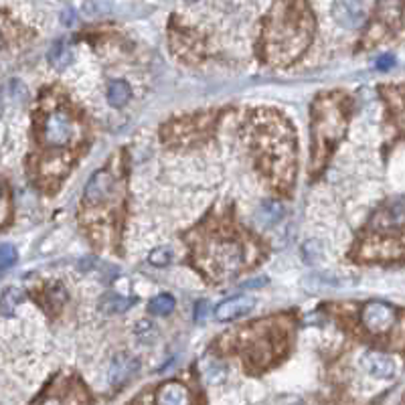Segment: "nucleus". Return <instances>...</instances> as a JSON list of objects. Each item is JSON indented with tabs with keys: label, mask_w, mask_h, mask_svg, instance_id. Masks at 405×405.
<instances>
[{
	"label": "nucleus",
	"mask_w": 405,
	"mask_h": 405,
	"mask_svg": "<svg viewBox=\"0 0 405 405\" xmlns=\"http://www.w3.org/2000/svg\"><path fill=\"white\" fill-rule=\"evenodd\" d=\"M30 140L35 152L28 158V177L41 191L55 193L89 146V128L82 108L63 89H45L35 108Z\"/></svg>",
	"instance_id": "obj_1"
},
{
	"label": "nucleus",
	"mask_w": 405,
	"mask_h": 405,
	"mask_svg": "<svg viewBox=\"0 0 405 405\" xmlns=\"http://www.w3.org/2000/svg\"><path fill=\"white\" fill-rule=\"evenodd\" d=\"M184 241L191 266L211 284L238 278L262 260L260 239L227 217L207 215L184 235Z\"/></svg>",
	"instance_id": "obj_2"
},
{
	"label": "nucleus",
	"mask_w": 405,
	"mask_h": 405,
	"mask_svg": "<svg viewBox=\"0 0 405 405\" xmlns=\"http://www.w3.org/2000/svg\"><path fill=\"white\" fill-rule=\"evenodd\" d=\"M245 142L255 168L278 193H292L296 177V136L292 124L278 112L255 110L245 122Z\"/></svg>",
	"instance_id": "obj_3"
},
{
	"label": "nucleus",
	"mask_w": 405,
	"mask_h": 405,
	"mask_svg": "<svg viewBox=\"0 0 405 405\" xmlns=\"http://www.w3.org/2000/svg\"><path fill=\"white\" fill-rule=\"evenodd\" d=\"M314 33L316 21L308 0H274L262 21L260 61L272 67L292 65L306 53Z\"/></svg>",
	"instance_id": "obj_4"
},
{
	"label": "nucleus",
	"mask_w": 405,
	"mask_h": 405,
	"mask_svg": "<svg viewBox=\"0 0 405 405\" xmlns=\"http://www.w3.org/2000/svg\"><path fill=\"white\" fill-rule=\"evenodd\" d=\"M294 318L290 314L267 316L229 331L215 340V350L238 355L250 375H262L279 363L292 347Z\"/></svg>",
	"instance_id": "obj_5"
},
{
	"label": "nucleus",
	"mask_w": 405,
	"mask_h": 405,
	"mask_svg": "<svg viewBox=\"0 0 405 405\" xmlns=\"http://www.w3.org/2000/svg\"><path fill=\"white\" fill-rule=\"evenodd\" d=\"M126 170L112 165V160L96 170L84 191V201L79 209V223L87 233H91L94 245L104 248V231H122L126 215ZM116 243L112 239V245Z\"/></svg>",
	"instance_id": "obj_6"
},
{
	"label": "nucleus",
	"mask_w": 405,
	"mask_h": 405,
	"mask_svg": "<svg viewBox=\"0 0 405 405\" xmlns=\"http://www.w3.org/2000/svg\"><path fill=\"white\" fill-rule=\"evenodd\" d=\"M349 257L357 264L405 257V196L383 201L373 211Z\"/></svg>",
	"instance_id": "obj_7"
},
{
	"label": "nucleus",
	"mask_w": 405,
	"mask_h": 405,
	"mask_svg": "<svg viewBox=\"0 0 405 405\" xmlns=\"http://www.w3.org/2000/svg\"><path fill=\"white\" fill-rule=\"evenodd\" d=\"M353 113V99L345 91L318 94L312 104V174L326 167L345 138Z\"/></svg>",
	"instance_id": "obj_8"
},
{
	"label": "nucleus",
	"mask_w": 405,
	"mask_h": 405,
	"mask_svg": "<svg viewBox=\"0 0 405 405\" xmlns=\"http://www.w3.org/2000/svg\"><path fill=\"white\" fill-rule=\"evenodd\" d=\"M399 310L383 300L365 302L361 310H357L355 314V338L369 340V345H387V340L395 343V328L399 324Z\"/></svg>",
	"instance_id": "obj_9"
},
{
	"label": "nucleus",
	"mask_w": 405,
	"mask_h": 405,
	"mask_svg": "<svg viewBox=\"0 0 405 405\" xmlns=\"http://www.w3.org/2000/svg\"><path fill=\"white\" fill-rule=\"evenodd\" d=\"M333 18L343 28H359L367 21L365 6L361 0H335L333 4Z\"/></svg>",
	"instance_id": "obj_10"
},
{
	"label": "nucleus",
	"mask_w": 405,
	"mask_h": 405,
	"mask_svg": "<svg viewBox=\"0 0 405 405\" xmlns=\"http://www.w3.org/2000/svg\"><path fill=\"white\" fill-rule=\"evenodd\" d=\"M379 91L385 98L395 128L405 132V85H383L379 87Z\"/></svg>",
	"instance_id": "obj_11"
},
{
	"label": "nucleus",
	"mask_w": 405,
	"mask_h": 405,
	"mask_svg": "<svg viewBox=\"0 0 405 405\" xmlns=\"http://www.w3.org/2000/svg\"><path fill=\"white\" fill-rule=\"evenodd\" d=\"M255 306V300L252 296H235V298H229L221 302L219 306L215 308V318L219 322H231L241 318L243 314H248L250 310Z\"/></svg>",
	"instance_id": "obj_12"
},
{
	"label": "nucleus",
	"mask_w": 405,
	"mask_h": 405,
	"mask_svg": "<svg viewBox=\"0 0 405 405\" xmlns=\"http://www.w3.org/2000/svg\"><path fill=\"white\" fill-rule=\"evenodd\" d=\"M154 401L165 405L193 404V395L189 392V387L184 383H181V381H167V383H162L158 387Z\"/></svg>",
	"instance_id": "obj_13"
},
{
	"label": "nucleus",
	"mask_w": 405,
	"mask_h": 405,
	"mask_svg": "<svg viewBox=\"0 0 405 405\" xmlns=\"http://www.w3.org/2000/svg\"><path fill=\"white\" fill-rule=\"evenodd\" d=\"M363 367L369 375L377 379H392L395 375V363H393L392 357L377 353V350H371V353H365L363 355Z\"/></svg>",
	"instance_id": "obj_14"
},
{
	"label": "nucleus",
	"mask_w": 405,
	"mask_h": 405,
	"mask_svg": "<svg viewBox=\"0 0 405 405\" xmlns=\"http://www.w3.org/2000/svg\"><path fill=\"white\" fill-rule=\"evenodd\" d=\"M138 369V361L130 355H118L113 359L112 369H110V381L113 385H122L124 381L132 377Z\"/></svg>",
	"instance_id": "obj_15"
},
{
	"label": "nucleus",
	"mask_w": 405,
	"mask_h": 405,
	"mask_svg": "<svg viewBox=\"0 0 405 405\" xmlns=\"http://www.w3.org/2000/svg\"><path fill=\"white\" fill-rule=\"evenodd\" d=\"M47 59H49L51 67L65 70V67H70L71 63H73V51H71V47L65 41H57L55 45L49 49Z\"/></svg>",
	"instance_id": "obj_16"
},
{
	"label": "nucleus",
	"mask_w": 405,
	"mask_h": 405,
	"mask_svg": "<svg viewBox=\"0 0 405 405\" xmlns=\"http://www.w3.org/2000/svg\"><path fill=\"white\" fill-rule=\"evenodd\" d=\"M132 98V89L124 79H116L108 87V101L113 108H124Z\"/></svg>",
	"instance_id": "obj_17"
},
{
	"label": "nucleus",
	"mask_w": 405,
	"mask_h": 405,
	"mask_svg": "<svg viewBox=\"0 0 405 405\" xmlns=\"http://www.w3.org/2000/svg\"><path fill=\"white\" fill-rule=\"evenodd\" d=\"M132 304H134V298H124V296H118V294H108V296L101 300L99 308H101L104 312H108V314H122V312H126Z\"/></svg>",
	"instance_id": "obj_18"
},
{
	"label": "nucleus",
	"mask_w": 405,
	"mask_h": 405,
	"mask_svg": "<svg viewBox=\"0 0 405 405\" xmlns=\"http://www.w3.org/2000/svg\"><path fill=\"white\" fill-rule=\"evenodd\" d=\"M174 306H177V300L170 294H160L148 302V310L154 316H168L174 310Z\"/></svg>",
	"instance_id": "obj_19"
},
{
	"label": "nucleus",
	"mask_w": 405,
	"mask_h": 405,
	"mask_svg": "<svg viewBox=\"0 0 405 405\" xmlns=\"http://www.w3.org/2000/svg\"><path fill=\"white\" fill-rule=\"evenodd\" d=\"M65 300H67V292H65V288L63 286H51V288H47V302H45V312L47 310H59V308L65 304Z\"/></svg>",
	"instance_id": "obj_20"
},
{
	"label": "nucleus",
	"mask_w": 405,
	"mask_h": 405,
	"mask_svg": "<svg viewBox=\"0 0 405 405\" xmlns=\"http://www.w3.org/2000/svg\"><path fill=\"white\" fill-rule=\"evenodd\" d=\"M282 213H284V209H282V205H279L278 201H266L262 205V219L267 225L278 223L279 219H282Z\"/></svg>",
	"instance_id": "obj_21"
},
{
	"label": "nucleus",
	"mask_w": 405,
	"mask_h": 405,
	"mask_svg": "<svg viewBox=\"0 0 405 405\" xmlns=\"http://www.w3.org/2000/svg\"><path fill=\"white\" fill-rule=\"evenodd\" d=\"M21 300H23V296H21L18 290H14V288L4 290V294H2V310H4V314H11L14 308L18 306Z\"/></svg>",
	"instance_id": "obj_22"
},
{
	"label": "nucleus",
	"mask_w": 405,
	"mask_h": 405,
	"mask_svg": "<svg viewBox=\"0 0 405 405\" xmlns=\"http://www.w3.org/2000/svg\"><path fill=\"white\" fill-rule=\"evenodd\" d=\"M16 260H18V252H16V248L11 245V243H4V245L0 248V262H2V270L6 272L9 267L16 264Z\"/></svg>",
	"instance_id": "obj_23"
},
{
	"label": "nucleus",
	"mask_w": 405,
	"mask_h": 405,
	"mask_svg": "<svg viewBox=\"0 0 405 405\" xmlns=\"http://www.w3.org/2000/svg\"><path fill=\"white\" fill-rule=\"evenodd\" d=\"M170 260H172L170 248H158V250H154V252L150 253V257H148V262H150L152 266H168Z\"/></svg>",
	"instance_id": "obj_24"
},
{
	"label": "nucleus",
	"mask_w": 405,
	"mask_h": 405,
	"mask_svg": "<svg viewBox=\"0 0 405 405\" xmlns=\"http://www.w3.org/2000/svg\"><path fill=\"white\" fill-rule=\"evenodd\" d=\"M393 65H395V57H393L392 53H385V55H381L377 59V70L387 71L392 70Z\"/></svg>",
	"instance_id": "obj_25"
},
{
	"label": "nucleus",
	"mask_w": 405,
	"mask_h": 405,
	"mask_svg": "<svg viewBox=\"0 0 405 405\" xmlns=\"http://www.w3.org/2000/svg\"><path fill=\"white\" fill-rule=\"evenodd\" d=\"M207 314H209V302H205V300L196 302L195 321L196 322H203V321H205V316H207Z\"/></svg>",
	"instance_id": "obj_26"
},
{
	"label": "nucleus",
	"mask_w": 405,
	"mask_h": 405,
	"mask_svg": "<svg viewBox=\"0 0 405 405\" xmlns=\"http://www.w3.org/2000/svg\"><path fill=\"white\" fill-rule=\"evenodd\" d=\"M61 23H65L67 27H70V25H73V13H71L70 9H67L65 13L61 14Z\"/></svg>",
	"instance_id": "obj_27"
}]
</instances>
